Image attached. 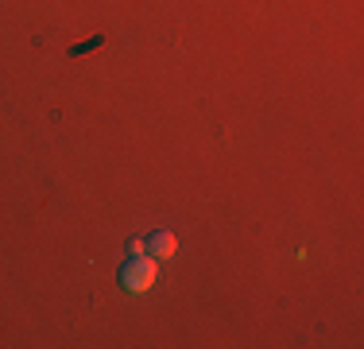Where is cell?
Returning <instances> with one entry per match:
<instances>
[{
	"mask_svg": "<svg viewBox=\"0 0 364 349\" xmlns=\"http://www.w3.org/2000/svg\"><path fill=\"white\" fill-rule=\"evenodd\" d=\"M155 279H159V260L155 256H128L124 268H120V287H124L128 295H144L155 287Z\"/></svg>",
	"mask_w": 364,
	"mask_h": 349,
	"instance_id": "obj_1",
	"label": "cell"
},
{
	"mask_svg": "<svg viewBox=\"0 0 364 349\" xmlns=\"http://www.w3.org/2000/svg\"><path fill=\"white\" fill-rule=\"evenodd\" d=\"M144 252H147V241H132V244H128V256H144Z\"/></svg>",
	"mask_w": 364,
	"mask_h": 349,
	"instance_id": "obj_3",
	"label": "cell"
},
{
	"mask_svg": "<svg viewBox=\"0 0 364 349\" xmlns=\"http://www.w3.org/2000/svg\"><path fill=\"white\" fill-rule=\"evenodd\" d=\"M147 249H151L155 260H171L178 252V237H175V233H167V229H159V233L147 237Z\"/></svg>",
	"mask_w": 364,
	"mask_h": 349,
	"instance_id": "obj_2",
	"label": "cell"
}]
</instances>
